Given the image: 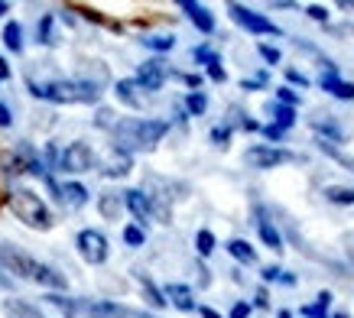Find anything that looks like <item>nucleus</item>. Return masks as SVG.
I'll list each match as a JSON object with an SVG mask.
<instances>
[{"mask_svg":"<svg viewBox=\"0 0 354 318\" xmlns=\"http://www.w3.org/2000/svg\"><path fill=\"white\" fill-rule=\"evenodd\" d=\"M0 270L20 276V279H30V283H39V286L53 289V292H65V289H68L65 273H59L55 266L43 263V260H36V256H30V254H23L20 247H10V244H0Z\"/></svg>","mask_w":354,"mask_h":318,"instance_id":"obj_1","label":"nucleus"},{"mask_svg":"<svg viewBox=\"0 0 354 318\" xmlns=\"http://www.w3.org/2000/svg\"><path fill=\"white\" fill-rule=\"evenodd\" d=\"M114 133V147L124 153H150L156 149L166 133H169V120H156V117H120L111 127Z\"/></svg>","mask_w":354,"mask_h":318,"instance_id":"obj_2","label":"nucleus"},{"mask_svg":"<svg viewBox=\"0 0 354 318\" xmlns=\"http://www.w3.org/2000/svg\"><path fill=\"white\" fill-rule=\"evenodd\" d=\"M30 95L53 104H97L101 85L88 78H55V82H30Z\"/></svg>","mask_w":354,"mask_h":318,"instance_id":"obj_3","label":"nucleus"},{"mask_svg":"<svg viewBox=\"0 0 354 318\" xmlns=\"http://www.w3.org/2000/svg\"><path fill=\"white\" fill-rule=\"evenodd\" d=\"M7 205H10L13 218H17V221H23L26 227H32V231H49V227L55 224L53 212H49V205H46L32 189H10Z\"/></svg>","mask_w":354,"mask_h":318,"instance_id":"obj_4","label":"nucleus"},{"mask_svg":"<svg viewBox=\"0 0 354 318\" xmlns=\"http://www.w3.org/2000/svg\"><path fill=\"white\" fill-rule=\"evenodd\" d=\"M49 306H55L65 318H118L120 302H104V299H82L65 296V292H49Z\"/></svg>","mask_w":354,"mask_h":318,"instance_id":"obj_5","label":"nucleus"},{"mask_svg":"<svg viewBox=\"0 0 354 318\" xmlns=\"http://www.w3.org/2000/svg\"><path fill=\"white\" fill-rule=\"evenodd\" d=\"M75 250H78V256H82V260H85L88 266L108 263V256H111L108 237H104L101 231H95V227H85V231H78V237H75Z\"/></svg>","mask_w":354,"mask_h":318,"instance_id":"obj_6","label":"nucleus"},{"mask_svg":"<svg viewBox=\"0 0 354 318\" xmlns=\"http://www.w3.org/2000/svg\"><path fill=\"white\" fill-rule=\"evenodd\" d=\"M97 166V156L95 149L88 147L85 140H75L59 153V169L68 172V176H82V172H91Z\"/></svg>","mask_w":354,"mask_h":318,"instance_id":"obj_7","label":"nucleus"},{"mask_svg":"<svg viewBox=\"0 0 354 318\" xmlns=\"http://www.w3.org/2000/svg\"><path fill=\"white\" fill-rule=\"evenodd\" d=\"M244 162L250 169H279V166H286V162H299L296 153L283 147H270V143H260V147H250L244 153Z\"/></svg>","mask_w":354,"mask_h":318,"instance_id":"obj_8","label":"nucleus"},{"mask_svg":"<svg viewBox=\"0 0 354 318\" xmlns=\"http://www.w3.org/2000/svg\"><path fill=\"white\" fill-rule=\"evenodd\" d=\"M227 13H231V20L241 26V30H247V32H254V36H279V26L270 17H263V13H257V10H250V7H244V3H231L227 7Z\"/></svg>","mask_w":354,"mask_h":318,"instance_id":"obj_9","label":"nucleus"},{"mask_svg":"<svg viewBox=\"0 0 354 318\" xmlns=\"http://www.w3.org/2000/svg\"><path fill=\"white\" fill-rule=\"evenodd\" d=\"M133 82H137L140 91H160L166 85V62L162 59H150V62H143L133 75Z\"/></svg>","mask_w":354,"mask_h":318,"instance_id":"obj_10","label":"nucleus"},{"mask_svg":"<svg viewBox=\"0 0 354 318\" xmlns=\"http://www.w3.org/2000/svg\"><path fill=\"white\" fill-rule=\"evenodd\" d=\"M319 85H322V91L338 97V101H354V82H344L342 75H338V65L335 62H325V72H322V78H319Z\"/></svg>","mask_w":354,"mask_h":318,"instance_id":"obj_11","label":"nucleus"},{"mask_svg":"<svg viewBox=\"0 0 354 318\" xmlns=\"http://www.w3.org/2000/svg\"><path fill=\"white\" fill-rule=\"evenodd\" d=\"M120 198H124V208H127V212L140 221V227H143V224L153 218V205H150V198H147V191H143V189L120 191Z\"/></svg>","mask_w":354,"mask_h":318,"instance_id":"obj_12","label":"nucleus"},{"mask_svg":"<svg viewBox=\"0 0 354 318\" xmlns=\"http://www.w3.org/2000/svg\"><path fill=\"white\" fill-rule=\"evenodd\" d=\"M179 7H183V13L189 17V20H192V26H195L198 32H205V36H212V32H215V13L208 10L205 3H195V0H183Z\"/></svg>","mask_w":354,"mask_h":318,"instance_id":"obj_13","label":"nucleus"},{"mask_svg":"<svg viewBox=\"0 0 354 318\" xmlns=\"http://www.w3.org/2000/svg\"><path fill=\"white\" fill-rule=\"evenodd\" d=\"M254 214H257V234H260V241H263L270 250L283 254V250H286V244H283V234H279V227L270 221L263 208H254Z\"/></svg>","mask_w":354,"mask_h":318,"instance_id":"obj_14","label":"nucleus"},{"mask_svg":"<svg viewBox=\"0 0 354 318\" xmlns=\"http://www.w3.org/2000/svg\"><path fill=\"white\" fill-rule=\"evenodd\" d=\"M130 169H133V156L114 147V149L108 153V159H104V169H101V172H104L108 179H124Z\"/></svg>","mask_w":354,"mask_h":318,"instance_id":"obj_15","label":"nucleus"},{"mask_svg":"<svg viewBox=\"0 0 354 318\" xmlns=\"http://www.w3.org/2000/svg\"><path fill=\"white\" fill-rule=\"evenodd\" d=\"M162 296H166V302H169L172 308H179V312H195V296L192 289L183 286V283H169V286L162 289Z\"/></svg>","mask_w":354,"mask_h":318,"instance_id":"obj_16","label":"nucleus"},{"mask_svg":"<svg viewBox=\"0 0 354 318\" xmlns=\"http://www.w3.org/2000/svg\"><path fill=\"white\" fill-rule=\"evenodd\" d=\"M312 130H315V140H325V143H332V147L344 143L342 127H338V124H335V120H332L328 114H325V120H322V114L312 117Z\"/></svg>","mask_w":354,"mask_h":318,"instance_id":"obj_17","label":"nucleus"},{"mask_svg":"<svg viewBox=\"0 0 354 318\" xmlns=\"http://www.w3.org/2000/svg\"><path fill=\"white\" fill-rule=\"evenodd\" d=\"M88 198H91V191H88L82 182H65V185H59V202L68 205V208H85Z\"/></svg>","mask_w":354,"mask_h":318,"instance_id":"obj_18","label":"nucleus"},{"mask_svg":"<svg viewBox=\"0 0 354 318\" xmlns=\"http://www.w3.org/2000/svg\"><path fill=\"white\" fill-rule=\"evenodd\" d=\"M114 95H118V101L120 104H127V107H143V95H140V88H137V82L133 78H120L118 85H114Z\"/></svg>","mask_w":354,"mask_h":318,"instance_id":"obj_19","label":"nucleus"},{"mask_svg":"<svg viewBox=\"0 0 354 318\" xmlns=\"http://www.w3.org/2000/svg\"><path fill=\"white\" fill-rule=\"evenodd\" d=\"M302 318H332V292L328 289H322L319 296H315V302L312 306H302L299 308Z\"/></svg>","mask_w":354,"mask_h":318,"instance_id":"obj_20","label":"nucleus"},{"mask_svg":"<svg viewBox=\"0 0 354 318\" xmlns=\"http://www.w3.org/2000/svg\"><path fill=\"white\" fill-rule=\"evenodd\" d=\"M3 315L7 318H46L36 306H30L26 299H3Z\"/></svg>","mask_w":354,"mask_h":318,"instance_id":"obj_21","label":"nucleus"},{"mask_svg":"<svg viewBox=\"0 0 354 318\" xmlns=\"http://www.w3.org/2000/svg\"><path fill=\"white\" fill-rule=\"evenodd\" d=\"M97 212L104 214L108 221H118L120 212H124V198H120V191H104V195L97 198Z\"/></svg>","mask_w":354,"mask_h":318,"instance_id":"obj_22","label":"nucleus"},{"mask_svg":"<svg viewBox=\"0 0 354 318\" xmlns=\"http://www.w3.org/2000/svg\"><path fill=\"white\" fill-rule=\"evenodd\" d=\"M225 250H227L231 256H234L237 263H257V250L247 244L244 237H231V241L225 244Z\"/></svg>","mask_w":354,"mask_h":318,"instance_id":"obj_23","label":"nucleus"},{"mask_svg":"<svg viewBox=\"0 0 354 318\" xmlns=\"http://www.w3.org/2000/svg\"><path fill=\"white\" fill-rule=\"evenodd\" d=\"M140 289H143V296H147V302H150L153 308H166L169 302H166V296H162V289H156V283H153L150 276L140 273Z\"/></svg>","mask_w":354,"mask_h":318,"instance_id":"obj_24","label":"nucleus"},{"mask_svg":"<svg viewBox=\"0 0 354 318\" xmlns=\"http://www.w3.org/2000/svg\"><path fill=\"white\" fill-rule=\"evenodd\" d=\"M3 46H7L10 53H23V26L17 20H10L3 26Z\"/></svg>","mask_w":354,"mask_h":318,"instance_id":"obj_25","label":"nucleus"},{"mask_svg":"<svg viewBox=\"0 0 354 318\" xmlns=\"http://www.w3.org/2000/svg\"><path fill=\"white\" fill-rule=\"evenodd\" d=\"M270 114H273V120H270V124H277L279 130H290L292 124H296V107L273 104V107H270Z\"/></svg>","mask_w":354,"mask_h":318,"instance_id":"obj_26","label":"nucleus"},{"mask_svg":"<svg viewBox=\"0 0 354 318\" xmlns=\"http://www.w3.org/2000/svg\"><path fill=\"white\" fill-rule=\"evenodd\" d=\"M322 195H325V202H332V205H354V189L351 185H328Z\"/></svg>","mask_w":354,"mask_h":318,"instance_id":"obj_27","label":"nucleus"},{"mask_svg":"<svg viewBox=\"0 0 354 318\" xmlns=\"http://www.w3.org/2000/svg\"><path fill=\"white\" fill-rule=\"evenodd\" d=\"M215 247H218V241H215V234L208 231V227H202V231L195 234V254L202 256V260L215 254Z\"/></svg>","mask_w":354,"mask_h":318,"instance_id":"obj_28","label":"nucleus"},{"mask_svg":"<svg viewBox=\"0 0 354 318\" xmlns=\"http://www.w3.org/2000/svg\"><path fill=\"white\" fill-rule=\"evenodd\" d=\"M260 276H263V283H283V286H296V276L286 273L283 266H263V270H260Z\"/></svg>","mask_w":354,"mask_h":318,"instance_id":"obj_29","label":"nucleus"},{"mask_svg":"<svg viewBox=\"0 0 354 318\" xmlns=\"http://www.w3.org/2000/svg\"><path fill=\"white\" fill-rule=\"evenodd\" d=\"M53 26H55V13H43V17H39V26H36V39H39L43 46H53L55 43Z\"/></svg>","mask_w":354,"mask_h":318,"instance_id":"obj_30","label":"nucleus"},{"mask_svg":"<svg viewBox=\"0 0 354 318\" xmlns=\"http://www.w3.org/2000/svg\"><path fill=\"white\" fill-rule=\"evenodd\" d=\"M205 111H208V97H205L202 91H189V95H185V114L202 117Z\"/></svg>","mask_w":354,"mask_h":318,"instance_id":"obj_31","label":"nucleus"},{"mask_svg":"<svg viewBox=\"0 0 354 318\" xmlns=\"http://www.w3.org/2000/svg\"><path fill=\"white\" fill-rule=\"evenodd\" d=\"M205 75H208L215 85H225V82H227V72H225V65H221V55H218V53L205 62Z\"/></svg>","mask_w":354,"mask_h":318,"instance_id":"obj_32","label":"nucleus"},{"mask_svg":"<svg viewBox=\"0 0 354 318\" xmlns=\"http://www.w3.org/2000/svg\"><path fill=\"white\" fill-rule=\"evenodd\" d=\"M140 43L147 46V49H153V53H169L172 46H176V36H143Z\"/></svg>","mask_w":354,"mask_h":318,"instance_id":"obj_33","label":"nucleus"},{"mask_svg":"<svg viewBox=\"0 0 354 318\" xmlns=\"http://www.w3.org/2000/svg\"><path fill=\"white\" fill-rule=\"evenodd\" d=\"M124 244L127 247H143L147 244V231H143L140 224H127V227H124Z\"/></svg>","mask_w":354,"mask_h":318,"instance_id":"obj_34","label":"nucleus"},{"mask_svg":"<svg viewBox=\"0 0 354 318\" xmlns=\"http://www.w3.org/2000/svg\"><path fill=\"white\" fill-rule=\"evenodd\" d=\"M277 104L299 107V91H292L290 85H279V88H277Z\"/></svg>","mask_w":354,"mask_h":318,"instance_id":"obj_35","label":"nucleus"},{"mask_svg":"<svg viewBox=\"0 0 354 318\" xmlns=\"http://www.w3.org/2000/svg\"><path fill=\"white\" fill-rule=\"evenodd\" d=\"M231 124H221V127H212V133H208V140L215 143V147H227L231 143Z\"/></svg>","mask_w":354,"mask_h":318,"instance_id":"obj_36","label":"nucleus"},{"mask_svg":"<svg viewBox=\"0 0 354 318\" xmlns=\"http://www.w3.org/2000/svg\"><path fill=\"white\" fill-rule=\"evenodd\" d=\"M257 53H260V59H263L267 65H279V59H283L277 46H270V43H260V46H257Z\"/></svg>","mask_w":354,"mask_h":318,"instance_id":"obj_37","label":"nucleus"},{"mask_svg":"<svg viewBox=\"0 0 354 318\" xmlns=\"http://www.w3.org/2000/svg\"><path fill=\"white\" fill-rule=\"evenodd\" d=\"M267 82H270V75L267 72H257L254 78H244V82H241V88H244V91H260V88H267Z\"/></svg>","mask_w":354,"mask_h":318,"instance_id":"obj_38","label":"nucleus"},{"mask_svg":"<svg viewBox=\"0 0 354 318\" xmlns=\"http://www.w3.org/2000/svg\"><path fill=\"white\" fill-rule=\"evenodd\" d=\"M260 133L270 140V147H273V143H283V137H286V130H279L277 124H263V127H260Z\"/></svg>","mask_w":354,"mask_h":318,"instance_id":"obj_39","label":"nucleus"},{"mask_svg":"<svg viewBox=\"0 0 354 318\" xmlns=\"http://www.w3.org/2000/svg\"><path fill=\"white\" fill-rule=\"evenodd\" d=\"M250 312H254V306H250L247 299H241V302H234V306H231L227 318H250Z\"/></svg>","mask_w":354,"mask_h":318,"instance_id":"obj_40","label":"nucleus"},{"mask_svg":"<svg viewBox=\"0 0 354 318\" xmlns=\"http://www.w3.org/2000/svg\"><path fill=\"white\" fill-rule=\"evenodd\" d=\"M286 85H299V88H309V78L299 72V68H286Z\"/></svg>","mask_w":354,"mask_h":318,"instance_id":"obj_41","label":"nucleus"},{"mask_svg":"<svg viewBox=\"0 0 354 318\" xmlns=\"http://www.w3.org/2000/svg\"><path fill=\"white\" fill-rule=\"evenodd\" d=\"M212 55H215V53H212V46H208V43H202V46H195V49H192V59L198 65H205L208 59H212Z\"/></svg>","mask_w":354,"mask_h":318,"instance_id":"obj_42","label":"nucleus"},{"mask_svg":"<svg viewBox=\"0 0 354 318\" xmlns=\"http://www.w3.org/2000/svg\"><path fill=\"white\" fill-rule=\"evenodd\" d=\"M118 318H156L150 312H140V308H130V306H120L118 308Z\"/></svg>","mask_w":354,"mask_h":318,"instance_id":"obj_43","label":"nucleus"},{"mask_svg":"<svg viewBox=\"0 0 354 318\" xmlns=\"http://www.w3.org/2000/svg\"><path fill=\"white\" fill-rule=\"evenodd\" d=\"M306 13H309L315 23H325V20H328V7H322V3H312Z\"/></svg>","mask_w":354,"mask_h":318,"instance_id":"obj_44","label":"nucleus"},{"mask_svg":"<svg viewBox=\"0 0 354 318\" xmlns=\"http://www.w3.org/2000/svg\"><path fill=\"white\" fill-rule=\"evenodd\" d=\"M114 124H118V120H114V111H104V107H101V111H97V127H114Z\"/></svg>","mask_w":354,"mask_h":318,"instance_id":"obj_45","label":"nucleus"},{"mask_svg":"<svg viewBox=\"0 0 354 318\" xmlns=\"http://www.w3.org/2000/svg\"><path fill=\"white\" fill-rule=\"evenodd\" d=\"M254 308H267L270 306V296H267V286H260L257 289V296H254V302H250Z\"/></svg>","mask_w":354,"mask_h":318,"instance_id":"obj_46","label":"nucleus"},{"mask_svg":"<svg viewBox=\"0 0 354 318\" xmlns=\"http://www.w3.org/2000/svg\"><path fill=\"white\" fill-rule=\"evenodd\" d=\"M13 124V114H10V107L3 104V101H0V127H10Z\"/></svg>","mask_w":354,"mask_h":318,"instance_id":"obj_47","label":"nucleus"},{"mask_svg":"<svg viewBox=\"0 0 354 318\" xmlns=\"http://www.w3.org/2000/svg\"><path fill=\"white\" fill-rule=\"evenodd\" d=\"M183 82L189 88H192V91H198V85H202V75H195V72H189V75H183Z\"/></svg>","mask_w":354,"mask_h":318,"instance_id":"obj_48","label":"nucleus"},{"mask_svg":"<svg viewBox=\"0 0 354 318\" xmlns=\"http://www.w3.org/2000/svg\"><path fill=\"white\" fill-rule=\"evenodd\" d=\"M237 124H241V130H247V133H260V124H257V120H250V117L237 120Z\"/></svg>","mask_w":354,"mask_h":318,"instance_id":"obj_49","label":"nucleus"},{"mask_svg":"<svg viewBox=\"0 0 354 318\" xmlns=\"http://www.w3.org/2000/svg\"><path fill=\"white\" fill-rule=\"evenodd\" d=\"M10 65H7V59H3V55H0V82H7V78H10Z\"/></svg>","mask_w":354,"mask_h":318,"instance_id":"obj_50","label":"nucleus"},{"mask_svg":"<svg viewBox=\"0 0 354 318\" xmlns=\"http://www.w3.org/2000/svg\"><path fill=\"white\" fill-rule=\"evenodd\" d=\"M198 315H202V318H221V315H218V312H215V308H208V306H202V308H198Z\"/></svg>","mask_w":354,"mask_h":318,"instance_id":"obj_51","label":"nucleus"},{"mask_svg":"<svg viewBox=\"0 0 354 318\" xmlns=\"http://www.w3.org/2000/svg\"><path fill=\"white\" fill-rule=\"evenodd\" d=\"M277 318H296V315H292L290 308H279V312H277Z\"/></svg>","mask_w":354,"mask_h":318,"instance_id":"obj_52","label":"nucleus"},{"mask_svg":"<svg viewBox=\"0 0 354 318\" xmlns=\"http://www.w3.org/2000/svg\"><path fill=\"white\" fill-rule=\"evenodd\" d=\"M348 256H351V260H354V234H351V237H348Z\"/></svg>","mask_w":354,"mask_h":318,"instance_id":"obj_53","label":"nucleus"},{"mask_svg":"<svg viewBox=\"0 0 354 318\" xmlns=\"http://www.w3.org/2000/svg\"><path fill=\"white\" fill-rule=\"evenodd\" d=\"M3 13H10V3H3V0H0V17H3Z\"/></svg>","mask_w":354,"mask_h":318,"instance_id":"obj_54","label":"nucleus"},{"mask_svg":"<svg viewBox=\"0 0 354 318\" xmlns=\"http://www.w3.org/2000/svg\"><path fill=\"white\" fill-rule=\"evenodd\" d=\"M342 7H344V10H354V0H344Z\"/></svg>","mask_w":354,"mask_h":318,"instance_id":"obj_55","label":"nucleus"},{"mask_svg":"<svg viewBox=\"0 0 354 318\" xmlns=\"http://www.w3.org/2000/svg\"><path fill=\"white\" fill-rule=\"evenodd\" d=\"M332 318H351V315H344V312H335V315Z\"/></svg>","mask_w":354,"mask_h":318,"instance_id":"obj_56","label":"nucleus"}]
</instances>
